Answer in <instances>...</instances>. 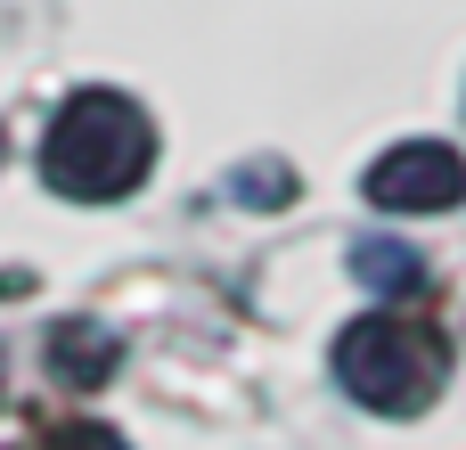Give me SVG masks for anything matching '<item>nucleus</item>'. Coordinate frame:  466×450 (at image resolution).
<instances>
[{"instance_id": "nucleus-1", "label": "nucleus", "mask_w": 466, "mask_h": 450, "mask_svg": "<svg viewBox=\"0 0 466 450\" xmlns=\"http://www.w3.org/2000/svg\"><path fill=\"white\" fill-rule=\"evenodd\" d=\"M156 164V131H147V107L123 98V90H74L41 139V180L74 205H115L147 180Z\"/></svg>"}, {"instance_id": "nucleus-2", "label": "nucleus", "mask_w": 466, "mask_h": 450, "mask_svg": "<svg viewBox=\"0 0 466 450\" xmlns=\"http://www.w3.org/2000/svg\"><path fill=\"white\" fill-rule=\"evenodd\" d=\"M336 377H344L352 402H369V410H385V418H418V410L442 394V377H451V344H442V328H426V320L369 312V320H352V328L336 336Z\"/></svg>"}, {"instance_id": "nucleus-3", "label": "nucleus", "mask_w": 466, "mask_h": 450, "mask_svg": "<svg viewBox=\"0 0 466 450\" xmlns=\"http://www.w3.org/2000/svg\"><path fill=\"white\" fill-rule=\"evenodd\" d=\"M369 197L385 213H451L466 197V156H451L442 139H401L369 164Z\"/></svg>"}, {"instance_id": "nucleus-4", "label": "nucleus", "mask_w": 466, "mask_h": 450, "mask_svg": "<svg viewBox=\"0 0 466 450\" xmlns=\"http://www.w3.org/2000/svg\"><path fill=\"white\" fill-rule=\"evenodd\" d=\"M49 369H57V377H74V385H98V377L115 369V336H106V328H90V320H74V328H57V336H49Z\"/></svg>"}, {"instance_id": "nucleus-5", "label": "nucleus", "mask_w": 466, "mask_h": 450, "mask_svg": "<svg viewBox=\"0 0 466 450\" xmlns=\"http://www.w3.org/2000/svg\"><path fill=\"white\" fill-rule=\"evenodd\" d=\"M352 271H360L369 287H385V295H410V287H418V254H410V246H377V238H360V246H352Z\"/></svg>"}, {"instance_id": "nucleus-6", "label": "nucleus", "mask_w": 466, "mask_h": 450, "mask_svg": "<svg viewBox=\"0 0 466 450\" xmlns=\"http://www.w3.org/2000/svg\"><path fill=\"white\" fill-rule=\"evenodd\" d=\"M41 450H131V443H123L115 426H98V418H74V426H57Z\"/></svg>"}]
</instances>
